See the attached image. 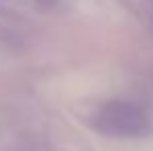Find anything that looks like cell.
Returning a JSON list of instances; mask_svg holds the SVG:
<instances>
[{"label": "cell", "instance_id": "1", "mask_svg": "<svg viewBox=\"0 0 153 151\" xmlns=\"http://www.w3.org/2000/svg\"><path fill=\"white\" fill-rule=\"evenodd\" d=\"M97 128L120 139H139L151 132V118L134 103L128 101H110L97 112Z\"/></svg>", "mask_w": 153, "mask_h": 151}]
</instances>
